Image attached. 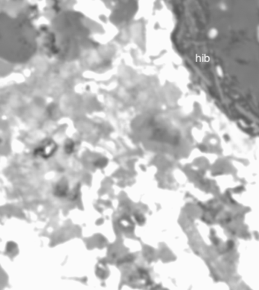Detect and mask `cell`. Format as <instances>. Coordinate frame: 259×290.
<instances>
[{"label": "cell", "mask_w": 259, "mask_h": 290, "mask_svg": "<svg viewBox=\"0 0 259 290\" xmlns=\"http://www.w3.org/2000/svg\"><path fill=\"white\" fill-rule=\"evenodd\" d=\"M57 149V146L52 139H45L41 144L39 145L33 151L35 156L40 157L42 158H49L56 152Z\"/></svg>", "instance_id": "cell-1"}, {"label": "cell", "mask_w": 259, "mask_h": 290, "mask_svg": "<svg viewBox=\"0 0 259 290\" xmlns=\"http://www.w3.org/2000/svg\"><path fill=\"white\" fill-rule=\"evenodd\" d=\"M68 182L65 179H62L55 186L54 195L57 197L62 198V197H65L68 195Z\"/></svg>", "instance_id": "cell-2"}, {"label": "cell", "mask_w": 259, "mask_h": 290, "mask_svg": "<svg viewBox=\"0 0 259 290\" xmlns=\"http://www.w3.org/2000/svg\"><path fill=\"white\" fill-rule=\"evenodd\" d=\"M65 151L66 154H71L74 151V149H75V143H74L73 141L68 139L65 142Z\"/></svg>", "instance_id": "cell-3"}, {"label": "cell", "mask_w": 259, "mask_h": 290, "mask_svg": "<svg viewBox=\"0 0 259 290\" xmlns=\"http://www.w3.org/2000/svg\"><path fill=\"white\" fill-rule=\"evenodd\" d=\"M121 225L124 228H131L133 227L132 222H131V220L129 218H128V217L123 218L121 220Z\"/></svg>", "instance_id": "cell-4"}, {"label": "cell", "mask_w": 259, "mask_h": 290, "mask_svg": "<svg viewBox=\"0 0 259 290\" xmlns=\"http://www.w3.org/2000/svg\"><path fill=\"white\" fill-rule=\"evenodd\" d=\"M107 164V160L105 159V158H100V159L97 160L96 162H94L95 166L98 167H103L104 166H106V164Z\"/></svg>", "instance_id": "cell-5"}, {"label": "cell", "mask_w": 259, "mask_h": 290, "mask_svg": "<svg viewBox=\"0 0 259 290\" xmlns=\"http://www.w3.org/2000/svg\"><path fill=\"white\" fill-rule=\"evenodd\" d=\"M135 220H136L139 224H142V223H144V218L143 215L141 214H136L135 215Z\"/></svg>", "instance_id": "cell-6"}, {"label": "cell", "mask_w": 259, "mask_h": 290, "mask_svg": "<svg viewBox=\"0 0 259 290\" xmlns=\"http://www.w3.org/2000/svg\"><path fill=\"white\" fill-rule=\"evenodd\" d=\"M15 247H16L15 243H14V242H9V243L7 245V251L8 252L12 251Z\"/></svg>", "instance_id": "cell-7"}]
</instances>
